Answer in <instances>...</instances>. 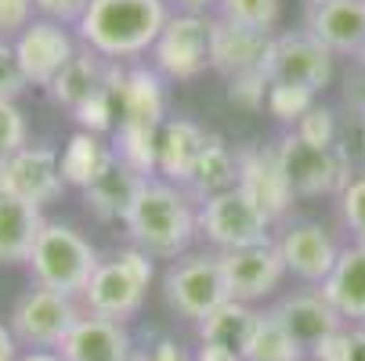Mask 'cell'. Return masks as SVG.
<instances>
[{"label":"cell","mask_w":365,"mask_h":361,"mask_svg":"<svg viewBox=\"0 0 365 361\" xmlns=\"http://www.w3.org/2000/svg\"><path fill=\"white\" fill-rule=\"evenodd\" d=\"M268 90H272V80L264 73H250V76H235L228 80V101L246 113H257L268 105Z\"/></svg>","instance_id":"37"},{"label":"cell","mask_w":365,"mask_h":361,"mask_svg":"<svg viewBox=\"0 0 365 361\" xmlns=\"http://www.w3.org/2000/svg\"><path fill=\"white\" fill-rule=\"evenodd\" d=\"M109 163H113V148L91 130H76L62 152V177H66V184L83 192Z\"/></svg>","instance_id":"28"},{"label":"cell","mask_w":365,"mask_h":361,"mask_svg":"<svg viewBox=\"0 0 365 361\" xmlns=\"http://www.w3.org/2000/svg\"><path fill=\"white\" fill-rule=\"evenodd\" d=\"M40 228H43L40 206L15 195L0 177V264H29Z\"/></svg>","instance_id":"20"},{"label":"cell","mask_w":365,"mask_h":361,"mask_svg":"<svg viewBox=\"0 0 365 361\" xmlns=\"http://www.w3.org/2000/svg\"><path fill=\"white\" fill-rule=\"evenodd\" d=\"M268 80L322 94L333 80V51H326L307 29L304 33H282V36L272 40Z\"/></svg>","instance_id":"10"},{"label":"cell","mask_w":365,"mask_h":361,"mask_svg":"<svg viewBox=\"0 0 365 361\" xmlns=\"http://www.w3.org/2000/svg\"><path fill=\"white\" fill-rule=\"evenodd\" d=\"M340 217L354 242H365V174H354L340 192Z\"/></svg>","instance_id":"38"},{"label":"cell","mask_w":365,"mask_h":361,"mask_svg":"<svg viewBox=\"0 0 365 361\" xmlns=\"http://www.w3.org/2000/svg\"><path fill=\"white\" fill-rule=\"evenodd\" d=\"M214 19L272 33L279 26V19H282V0H217Z\"/></svg>","instance_id":"31"},{"label":"cell","mask_w":365,"mask_h":361,"mask_svg":"<svg viewBox=\"0 0 365 361\" xmlns=\"http://www.w3.org/2000/svg\"><path fill=\"white\" fill-rule=\"evenodd\" d=\"M202 141H206V130L192 120H167L160 127V148H155V174L170 184H181L188 181L199 152H202Z\"/></svg>","instance_id":"24"},{"label":"cell","mask_w":365,"mask_h":361,"mask_svg":"<svg viewBox=\"0 0 365 361\" xmlns=\"http://www.w3.org/2000/svg\"><path fill=\"white\" fill-rule=\"evenodd\" d=\"M344 105L354 116H365V66L354 62L351 73L344 76Z\"/></svg>","instance_id":"43"},{"label":"cell","mask_w":365,"mask_h":361,"mask_svg":"<svg viewBox=\"0 0 365 361\" xmlns=\"http://www.w3.org/2000/svg\"><path fill=\"white\" fill-rule=\"evenodd\" d=\"M163 296L174 311L188 322H202L210 311L232 300L221 253H185L167 268L163 275Z\"/></svg>","instance_id":"5"},{"label":"cell","mask_w":365,"mask_h":361,"mask_svg":"<svg viewBox=\"0 0 365 361\" xmlns=\"http://www.w3.org/2000/svg\"><path fill=\"white\" fill-rule=\"evenodd\" d=\"M155 148H160V127L120 123L113 134V156L145 177H155Z\"/></svg>","instance_id":"30"},{"label":"cell","mask_w":365,"mask_h":361,"mask_svg":"<svg viewBox=\"0 0 365 361\" xmlns=\"http://www.w3.org/2000/svg\"><path fill=\"white\" fill-rule=\"evenodd\" d=\"M272 40H275L272 33L214 19V29H210V69H217L228 80L250 76V73H264L268 76Z\"/></svg>","instance_id":"17"},{"label":"cell","mask_w":365,"mask_h":361,"mask_svg":"<svg viewBox=\"0 0 365 361\" xmlns=\"http://www.w3.org/2000/svg\"><path fill=\"white\" fill-rule=\"evenodd\" d=\"M26 76L19 69V58H15V47L11 40H0V101H15L22 90H26Z\"/></svg>","instance_id":"40"},{"label":"cell","mask_w":365,"mask_h":361,"mask_svg":"<svg viewBox=\"0 0 365 361\" xmlns=\"http://www.w3.org/2000/svg\"><path fill=\"white\" fill-rule=\"evenodd\" d=\"M311 361H365V325L340 329L311 354Z\"/></svg>","instance_id":"34"},{"label":"cell","mask_w":365,"mask_h":361,"mask_svg":"<svg viewBox=\"0 0 365 361\" xmlns=\"http://www.w3.org/2000/svg\"><path fill=\"white\" fill-rule=\"evenodd\" d=\"M127 235L152 261H178L199 235V202L163 177H148L127 214Z\"/></svg>","instance_id":"1"},{"label":"cell","mask_w":365,"mask_h":361,"mask_svg":"<svg viewBox=\"0 0 365 361\" xmlns=\"http://www.w3.org/2000/svg\"><path fill=\"white\" fill-rule=\"evenodd\" d=\"M19 361H66V357L55 350H26V354H19Z\"/></svg>","instance_id":"47"},{"label":"cell","mask_w":365,"mask_h":361,"mask_svg":"<svg viewBox=\"0 0 365 361\" xmlns=\"http://www.w3.org/2000/svg\"><path fill=\"white\" fill-rule=\"evenodd\" d=\"M221 268H225V282L232 300L239 303H257L279 289V282L286 278V264H282V253L272 242H260V246H246V249H232L221 253Z\"/></svg>","instance_id":"14"},{"label":"cell","mask_w":365,"mask_h":361,"mask_svg":"<svg viewBox=\"0 0 365 361\" xmlns=\"http://www.w3.org/2000/svg\"><path fill=\"white\" fill-rule=\"evenodd\" d=\"M36 0H0V40H15L36 19Z\"/></svg>","instance_id":"39"},{"label":"cell","mask_w":365,"mask_h":361,"mask_svg":"<svg viewBox=\"0 0 365 361\" xmlns=\"http://www.w3.org/2000/svg\"><path fill=\"white\" fill-rule=\"evenodd\" d=\"M319 105V94H311V90H304V87H289V83H272V90H268V113L279 120V123H286L289 130Z\"/></svg>","instance_id":"32"},{"label":"cell","mask_w":365,"mask_h":361,"mask_svg":"<svg viewBox=\"0 0 365 361\" xmlns=\"http://www.w3.org/2000/svg\"><path fill=\"white\" fill-rule=\"evenodd\" d=\"M242 361H307V354L297 347V340L282 329V322L272 311H260L257 329L242 350Z\"/></svg>","instance_id":"29"},{"label":"cell","mask_w":365,"mask_h":361,"mask_svg":"<svg viewBox=\"0 0 365 361\" xmlns=\"http://www.w3.org/2000/svg\"><path fill=\"white\" fill-rule=\"evenodd\" d=\"M272 315L282 322V329L297 340V347L311 357L329 336H336L340 329H347V322L336 315V307L322 296V289H300L282 296Z\"/></svg>","instance_id":"15"},{"label":"cell","mask_w":365,"mask_h":361,"mask_svg":"<svg viewBox=\"0 0 365 361\" xmlns=\"http://www.w3.org/2000/svg\"><path fill=\"white\" fill-rule=\"evenodd\" d=\"M29 145V127L15 101H0V163Z\"/></svg>","instance_id":"35"},{"label":"cell","mask_w":365,"mask_h":361,"mask_svg":"<svg viewBox=\"0 0 365 361\" xmlns=\"http://www.w3.org/2000/svg\"><path fill=\"white\" fill-rule=\"evenodd\" d=\"M361 246H365V242H361Z\"/></svg>","instance_id":"50"},{"label":"cell","mask_w":365,"mask_h":361,"mask_svg":"<svg viewBox=\"0 0 365 361\" xmlns=\"http://www.w3.org/2000/svg\"><path fill=\"white\" fill-rule=\"evenodd\" d=\"M80 318H83V311L73 296L33 286L11 307L8 329L19 340V347H26V350H55L58 354V347L66 343V336L73 333V325Z\"/></svg>","instance_id":"6"},{"label":"cell","mask_w":365,"mask_h":361,"mask_svg":"<svg viewBox=\"0 0 365 361\" xmlns=\"http://www.w3.org/2000/svg\"><path fill=\"white\" fill-rule=\"evenodd\" d=\"M210 29H214V15H188V11L170 15L160 40L148 51L152 69L163 80H178V83L202 76L210 69Z\"/></svg>","instance_id":"7"},{"label":"cell","mask_w":365,"mask_h":361,"mask_svg":"<svg viewBox=\"0 0 365 361\" xmlns=\"http://www.w3.org/2000/svg\"><path fill=\"white\" fill-rule=\"evenodd\" d=\"M307 33L333 55L358 58L365 51V0H319V4H311Z\"/></svg>","instance_id":"18"},{"label":"cell","mask_w":365,"mask_h":361,"mask_svg":"<svg viewBox=\"0 0 365 361\" xmlns=\"http://www.w3.org/2000/svg\"><path fill=\"white\" fill-rule=\"evenodd\" d=\"M174 4H178L181 11H188V15H214L217 0H174Z\"/></svg>","instance_id":"46"},{"label":"cell","mask_w":365,"mask_h":361,"mask_svg":"<svg viewBox=\"0 0 365 361\" xmlns=\"http://www.w3.org/2000/svg\"><path fill=\"white\" fill-rule=\"evenodd\" d=\"M319 289L347 325H365V246L361 242L340 249L329 278Z\"/></svg>","instance_id":"21"},{"label":"cell","mask_w":365,"mask_h":361,"mask_svg":"<svg viewBox=\"0 0 365 361\" xmlns=\"http://www.w3.org/2000/svg\"><path fill=\"white\" fill-rule=\"evenodd\" d=\"M354 62H361V66H365V51H361V55H358V58H354Z\"/></svg>","instance_id":"48"},{"label":"cell","mask_w":365,"mask_h":361,"mask_svg":"<svg viewBox=\"0 0 365 361\" xmlns=\"http://www.w3.org/2000/svg\"><path fill=\"white\" fill-rule=\"evenodd\" d=\"M134 350L138 347L127 325L98 315H83L66 336V343L58 347L66 361H134Z\"/></svg>","instance_id":"19"},{"label":"cell","mask_w":365,"mask_h":361,"mask_svg":"<svg viewBox=\"0 0 365 361\" xmlns=\"http://www.w3.org/2000/svg\"><path fill=\"white\" fill-rule=\"evenodd\" d=\"M167 116V87L163 76L152 66H134L127 69L123 90H120V123H138V127H163Z\"/></svg>","instance_id":"23"},{"label":"cell","mask_w":365,"mask_h":361,"mask_svg":"<svg viewBox=\"0 0 365 361\" xmlns=\"http://www.w3.org/2000/svg\"><path fill=\"white\" fill-rule=\"evenodd\" d=\"M11 47H15V58H19L26 83H33V87H51L55 76L69 66V58L80 51L73 33L62 22H51V19H36L26 33H19L11 40Z\"/></svg>","instance_id":"12"},{"label":"cell","mask_w":365,"mask_h":361,"mask_svg":"<svg viewBox=\"0 0 365 361\" xmlns=\"http://www.w3.org/2000/svg\"><path fill=\"white\" fill-rule=\"evenodd\" d=\"M0 361H19V340L8 325H0Z\"/></svg>","instance_id":"45"},{"label":"cell","mask_w":365,"mask_h":361,"mask_svg":"<svg viewBox=\"0 0 365 361\" xmlns=\"http://www.w3.org/2000/svg\"><path fill=\"white\" fill-rule=\"evenodd\" d=\"M282 174L293 188V195L304 199H322V195H340L347 188V181L354 177L347 170V163L340 159V152L329 145H311L300 134L286 130L282 141L275 145Z\"/></svg>","instance_id":"8"},{"label":"cell","mask_w":365,"mask_h":361,"mask_svg":"<svg viewBox=\"0 0 365 361\" xmlns=\"http://www.w3.org/2000/svg\"><path fill=\"white\" fill-rule=\"evenodd\" d=\"M167 19V0H91L76 33L106 62H130L148 55Z\"/></svg>","instance_id":"2"},{"label":"cell","mask_w":365,"mask_h":361,"mask_svg":"<svg viewBox=\"0 0 365 361\" xmlns=\"http://www.w3.org/2000/svg\"><path fill=\"white\" fill-rule=\"evenodd\" d=\"M0 177H4V184L15 195H22L26 202L40 206V210L47 202H55L66 188L62 156L55 148H43V145H26L11 159H4L0 163Z\"/></svg>","instance_id":"16"},{"label":"cell","mask_w":365,"mask_h":361,"mask_svg":"<svg viewBox=\"0 0 365 361\" xmlns=\"http://www.w3.org/2000/svg\"><path fill=\"white\" fill-rule=\"evenodd\" d=\"M336 152L347 163V170L365 174V116H340V134H336Z\"/></svg>","instance_id":"33"},{"label":"cell","mask_w":365,"mask_h":361,"mask_svg":"<svg viewBox=\"0 0 365 361\" xmlns=\"http://www.w3.org/2000/svg\"><path fill=\"white\" fill-rule=\"evenodd\" d=\"M235 177H239V163H235L232 145L221 134H206L202 152H199V159H195L188 181H185V192L195 202H206V199H214L221 192H232Z\"/></svg>","instance_id":"25"},{"label":"cell","mask_w":365,"mask_h":361,"mask_svg":"<svg viewBox=\"0 0 365 361\" xmlns=\"http://www.w3.org/2000/svg\"><path fill=\"white\" fill-rule=\"evenodd\" d=\"M155 278V264L152 256L138 246H127L120 249L113 261H101L91 286L83 289V307L87 315H98V318H109V322H120L127 325L148 296V286Z\"/></svg>","instance_id":"4"},{"label":"cell","mask_w":365,"mask_h":361,"mask_svg":"<svg viewBox=\"0 0 365 361\" xmlns=\"http://www.w3.org/2000/svg\"><path fill=\"white\" fill-rule=\"evenodd\" d=\"M106 73H109V62L101 58V55H94L91 47H80L76 55L69 58V66L55 76V83H51L47 90H51V98H55L62 109L76 113L83 101H87L101 83H106Z\"/></svg>","instance_id":"26"},{"label":"cell","mask_w":365,"mask_h":361,"mask_svg":"<svg viewBox=\"0 0 365 361\" xmlns=\"http://www.w3.org/2000/svg\"><path fill=\"white\" fill-rule=\"evenodd\" d=\"M293 134H300V137H304V141H311V145H329V148H336L340 116H336L329 105H315V109H311V113L293 127Z\"/></svg>","instance_id":"36"},{"label":"cell","mask_w":365,"mask_h":361,"mask_svg":"<svg viewBox=\"0 0 365 361\" xmlns=\"http://www.w3.org/2000/svg\"><path fill=\"white\" fill-rule=\"evenodd\" d=\"M279 253H282V264L286 275L307 282V286H322L336 264V256L344 246H336V239L319 224V221H297L286 224L282 235L275 239Z\"/></svg>","instance_id":"13"},{"label":"cell","mask_w":365,"mask_h":361,"mask_svg":"<svg viewBox=\"0 0 365 361\" xmlns=\"http://www.w3.org/2000/svg\"><path fill=\"white\" fill-rule=\"evenodd\" d=\"M235 163H239V177H235V188L264 214L272 224L282 221L293 206V188L282 174V163H279V152L275 148H264V145H246L235 152Z\"/></svg>","instance_id":"11"},{"label":"cell","mask_w":365,"mask_h":361,"mask_svg":"<svg viewBox=\"0 0 365 361\" xmlns=\"http://www.w3.org/2000/svg\"><path fill=\"white\" fill-rule=\"evenodd\" d=\"M98 264H101L98 249L76 228H69L62 221H43L36 246L29 253V271H33L36 286L66 293V296L76 300L91 286Z\"/></svg>","instance_id":"3"},{"label":"cell","mask_w":365,"mask_h":361,"mask_svg":"<svg viewBox=\"0 0 365 361\" xmlns=\"http://www.w3.org/2000/svg\"><path fill=\"white\" fill-rule=\"evenodd\" d=\"M87 4L91 0H36V11L43 15V19H51V22H62V26H76L80 19H83V11H87Z\"/></svg>","instance_id":"41"},{"label":"cell","mask_w":365,"mask_h":361,"mask_svg":"<svg viewBox=\"0 0 365 361\" xmlns=\"http://www.w3.org/2000/svg\"><path fill=\"white\" fill-rule=\"evenodd\" d=\"M311 4H319V0H311Z\"/></svg>","instance_id":"49"},{"label":"cell","mask_w":365,"mask_h":361,"mask_svg":"<svg viewBox=\"0 0 365 361\" xmlns=\"http://www.w3.org/2000/svg\"><path fill=\"white\" fill-rule=\"evenodd\" d=\"M199 235L217 253H232V249L272 242V221L239 188H232L199 202Z\"/></svg>","instance_id":"9"},{"label":"cell","mask_w":365,"mask_h":361,"mask_svg":"<svg viewBox=\"0 0 365 361\" xmlns=\"http://www.w3.org/2000/svg\"><path fill=\"white\" fill-rule=\"evenodd\" d=\"M192 357H195V361H242L235 350H228V347H217V343H199Z\"/></svg>","instance_id":"44"},{"label":"cell","mask_w":365,"mask_h":361,"mask_svg":"<svg viewBox=\"0 0 365 361\" xmlns=\"http://www.w3.org/2000/svg\"><path fill=\"white\" fill-rule=\"evenodd\" d=\"M257 318L260 311H253L250 303H239V300H228L221 303L217 311H210L195 329H199V343H217V347H228L242 357L253 329H257Z\"/></svg>","instance_id":"27"},{"label":"cell","mask_w":365,"mask_h":361,"mask_svg":"<svg viewBox=\"0 0 365 361\" xmlns=\"http://www.w3.org/2000/svg\"><path fill=\"white\" fill-rule=\"evenodd\" d=\"M145 181H148L145 174H138L134 167H127L123 159L113 156V163L83 188V202L98 221H127Z\"/></svg>","instance_id":"22"},{"label":"cell","mask_w":365,"mask_h":361,"mask_svg":"<svg viewBox=\"0 0 365 361\" xmlns=\"http://www.w3.org/2000/svg\"><path fill=\"white\" fill-rule=\"evenodd\" d=\"M134 361H195L178 340H170V336H160L152 347H141V350H134Z\"/></svg>","instance_id":"42"}]
</instances>
